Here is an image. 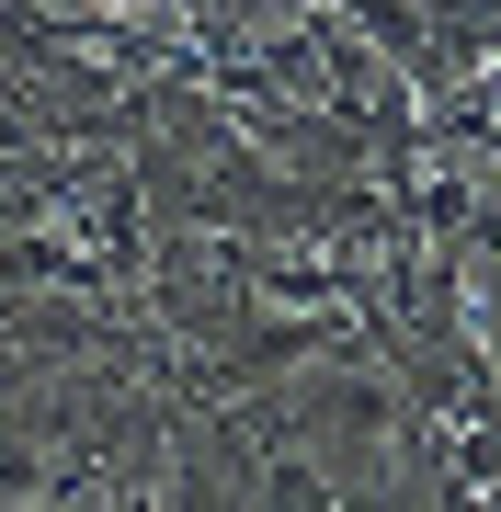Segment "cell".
I'll return each mask as SVG.
<instances>
[{
  "label": "cell",
  "mask_w": 501,
  "mask_h": 512,
  "mask_svg": "<svg viewBox=\"0 0 501 512\" xmlns=\"http://www.w3.org/2000/svg\"><path fill=\"white\" fill-rule=\"evenodd\" d=\"M103 512H160V501H149V490H114V501H103Z\"/></svg>",
  "instance_id": "cell-2"
},
{
  "label": "cell",
  "mask_w": 501,
  "mask_h": 512,
  "mask_svg": "<svg viewBox=\"0 0 501 512\" xmlns=\"http://www.w3.org/2000/svg\"><path fill=\"white\" fill-rule=\"evenodd\" d=\"M262 512H342V501H331L319 467H285V456H274V467H262Z\"/></svg>",
  "instance_id": "cell-1"
},
{
  "label": "cell",
  "mask_w": 501,
  "mask_h": 512,
  "mask_svg": "<svg viewBox=\"0 0 501 512\" xmlns=\"http://www.w3.org/2000/svg\"><path fill=\"white\" fill-rule=\"evenodd\" d=\"M479 92H490V114H501V69H490V80H479Z\"/></svg>",
  "instance_id": "cell-3"
}]
</instances>
